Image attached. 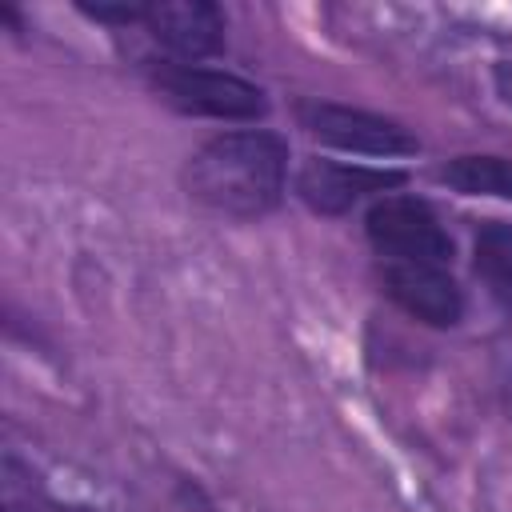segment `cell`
Returning a JSON list of instances; mask_svg holds the SVG:
<instances>
[{"label": "cell", "mask_w": 512, "mask_h": 512, "mask_svg": "<svg viewBox=\"0 0 512 512\" xmlns=\"http://www.w3.org/2000/svg\"><path fill=\"white\" fill-rule=\"evenodd\" d=\"M288 176V144L268 128L212 136L188 156L184 188L220 216L252 220L280 204Z\"/></svg>", "instance_id": "obj_1"}, {"label": "cell", "mask_w": 512, "mask_h": 512, "mask_svg": "<svg viewBox=\"0 0 512 512\" xmlns=\"http://www.w3.org/2000/svg\"><path fill=\"white\" fill-rule=\"evenodd\" d=\"M152 84L164 104H172L184 116H208V120H260L268 112L264 92L232 72L200 68V64H160L152 72Z\"/></svg>", "instance_id": "obj_2"}, {"label": "cell", "mask_w": 512, "mask_h": 512, "mask_svg": "<svg viewBox=\"0 0 512 512\" xmlns=\"http://www.w3.org/2000/svg\"><path fill=\"white\" fill-rule=\"evenodd\" d=\"M368 240L380 264H448L452 240L436 212L416 196H380L368 208Z\"/></svg>", "instance_id": "obj_3"}, {"label": "cell", "mask_w": 512, "mask_h": 512, "mask_svg": "<svg viewBox=\"0 0 512 512\" xmlns=\"http://www.w3.org/2000/svg\"><path fill=\"white\" fill-rule=\"evenodd\" d=\"M300 124L340 148V152H356V156H408L420 148V140L400 128L396 120H384L376 112L364 108H344V104H300Z\"/></svg>", "instance_id": "obj_4"}, {"label": "cell", "mask_w": 512, "mask_h": 512, "mask_svg": "<svg viewBox=\"0 0 512 512\" xmlns=\"http://www.w3.org/2000/svg\"><path fill=\"white\" fill-rule=\"evenodd\" d=\"M144 24L156 44H164L180 64L208 60L224 48V16L204 0H168L144 8Z\"/></svg>", "instance_id": "obj_5"}, {"label": "cell", "mask_w": 512, "mask_h": 512, "mask_svg": "<svg viewBox=\"0 0 512 512\" xmlns=\"http://www.w3.org/2000/svg\"><path fill=\"white\" fill-rule=\"evenodd\" d=\"M384 292L416 320L448 328L464 312V296L448 276V264H380Z\"/></svg>", "instance_id": "obj_6"}, {"label": "cell", "mask_w": 512, "mask_h": 512, "mask_svg": "<svg viewBox=\"0 0 512 512\" xmlns=\"http://www.w3.org/2000/svg\"><path fill=\"white\" fill-rule=\"evenodd\" d=\"M404 184V172L364 168V164H340V160H308L296 176V192L308 208L324 216H340L352 204H360L368 192H384Z\"/></svg>", "instance_id": "obj_7"}, {"label": "cell", "mask_w": 512, "mask_h": 512, "mask_svg": "<svg viewBox=\"0 0 512 512\" xmlns=\"http://www.w3.org/2000/svg\"><path fill=\"white\" fill-rule=\"evenodd\" d=\"M472 256H476V276L484 280V288L504 308H512V224L488 220L476 232V252Z\"/></svg>", "instance_id": "obj_8"}, {"label": "cell", "mask_w": 512, "mask_h": 512, "mask_svg": "<svg viewBox=\"0 0 512 512\" xmlns=\"http://www.w3.org/2000/svg\"><path fill=\"white\" fill-rule=\"evenodd\" d=\"M440 180L464 196L512 200V160H500V156H456L440 168Z\"/></svg>", "instance_id": "obj_9"}]
</instances>
